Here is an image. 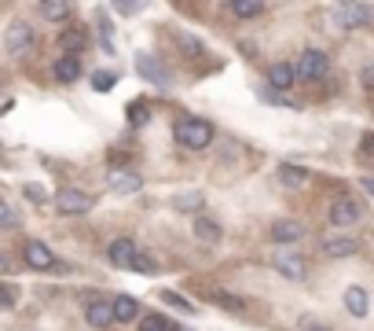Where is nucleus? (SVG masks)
<instances>
[{
	"mask_svg": "<svg viewBox=\"0 0 374 331\" xmlns=\"http://www.w3.org/2000/svg\"><path fill=\"white\" fill-rule=\"evenodd\" d=\"M162 302H165V305H176L180 313H191V302H187V298H180L176 291H162Z\"/></svg>",
	"mask_w": 374,
	"mask_h": 331,
	"instance_id": "28",
	"label": "nucleus"
},
{
	"mask_svg": "<svg viewBox=\"0 0 374 331\" xmlns=\"http://www.w3.org/2000/svg\"><path fill=\"white\" fill-rule=\"evenodd\" d=\"M294 78H298V70H294V63H275L272 70H268V88H290Z\"/></svg>",
	"mask_w": 374,
	"mask_h": 331,
	"instance_id": "13",
	"label": "nucleus"
},
{
	"mask_svg": "<svg viewBox=\"0 0 374 331\" xmlns=\"http://www.w3.org/2000/svg\"><path fill=\"white\" fill-rule=\"evenodd\" d=\"M41 19L48 22H67L70 19V0H41Z\"/></svg>",
	"mask_w": 374,
	"mask_h": 331,
	"instance_id": "15",
	"label": "nucleus"
},
{
	"mask_svg": "<svg viewBox=\"0 0 374 331\" xmlns=\"http://www.w3.org/2000/svg\"><path fill=\"white\" fill-rule=\"evenodd\" d=\"M334 15L345 30H364L371 26V8L364 0H338V8H334Z\"/></svg>",
	"mask_w": 374,
	"mask_h": 331,
	"instance_id": "4",
	"label": "nucleus"
},
{
	"mask_svg": "<svg viewBox=\"0 0 374 331\" xmlns=\"http://www.w3.org/2000/svg\"><path fill=\"white\" fill-rule=\"evenodd\" d=\"M184 45H187V52H191V56H202V45L195 41V37H184Z\"/></svg>",
	"mask_w": 374,
	"mask_h": 331,
	"instance_id": "35",
	"label": "nucleus"
},
{
	"mask_svg": "<svg viewBox=\"0 0 374 331\" xmlns=\"http://www.w3.org/2000/svg\"><path fill=\"white\" fill-rule=\"evenodd\" d=\"M305 181H308V170H305V166H279V184L301 188Z\"/></svg>",
	"mask_w": 374,
	"mask_h": 331,
	"instance_id": "21",
	"label": "nucleus"
},
{
	"mask_svg": "<svg viewBox=\"0 0 374 331\" xmlns=\"http://www.w3.org/2000/svg\"><path fill=\"white\" fill-rule=\"evenodd\" d=\"M169 331H191V328H184V324H173Z\"/></svg>",
	"mask_w": 374,
	"mask_h": 331,
	"instance_id": "40",
	"label": "nucleus"
},
{
	"mask_svg": "<svg viewBox=\"0 0 374 331\" xmlns=\"http://www.w3.org/2000/svg\"><path fill=\"white\" fill-rule=\"evenodd\" d=\"M301 328H305V331H330V328H323V324H316L312 316H305V324H301Z\"/></svg>",
	"mask_w": 374,
	"mask_h": 331,
	"instance_id": "36",
	"label": "nucleus"
},
{
	"mask_svg": "<svg viewBox=\"0 0 374 331\" xmlns=\"http://www.w3.org/2000/svg\"><path fill=\"white\" fill-rule=\"evenodd\" d=\"M136 70L144 74V78L151 85H158V88H169V67L158 59V56H151V52H139L136 56Z\"/></svg>",
	"mask_w": 374,
	"mask_h": 331,
	"instance_id": "7",
	"label": "nucleus"
},
{
	"mask_svg": "<svg viewBox=\"0 0 374 331\" xmlns=\"http://www.w3.org/2000/svg\"><path fill=\"white\" fill-rule=\"evenodd\" d=\"M11 305H15V287L4 284V309H11Z\"/></svg>",
	"mask_w": 374,
	"mask_h": 331,
	"instance_id": "34",
	"label": "nucleus"
},
{
	"mask_svg": "<svg viewBox=\"0 0 374 331\" xmlns=\"http://www.w3.org/2000/svg\"><path fill=\"white\" fill-rule=\"evenodd\" d=\"M92 207H96V195L81 192V188H59V195H56V210H59V213H67V218L88 213Z\"/></svg>",
	"mask_w": 374,
	"mask_h": 331,
	"instance_id": "3",
	"label": "nucleus"
},
{
	"mask_svg": "<svg viewBox=\"0 0 374 331\" xmlns=\"http://www.w3.org/2000/svg\"><path fill=\"white\" fill-rule=\"evenodd\" d=\"M114 313H118L121 324H133L136 316H139V302L128 298V295H118V298H114Z\"/></svg>",
	"mask_w": 374,
	"mask_h": 331,
	"instance_id": "19",
	"label": "nucleus"
},
{
	"mask_svg": "<svg viewBox=\"0 0 374 331\" xmlns=\"http://www.w3.org/2000/svg\"><path fill=\"white\" fill-rule=\"evenodd\" d=\"M85 321H88V328H110L114 321H118V313H114V302L92 295V298L85 302Z\"/></svg>",
	"mask_w": 374,
	"mask_h": 331,
	"instance_id": "6",
	"label": "nucleus"
},
{
	"mask_svg": "<svg viewBox=\"0 0 374 331\" xmlns=\"http://www.w3.org/2000/svg\"><path fill=\"white\" fill-rule=\"evenodd\" d=\"M213 302H216V305H224V309H231V313H235V309H242V298L228 295V291H213Z\"/></svg>",
	"mask_w": 374,
	"mask_h": 331,
	"instance_id": "26",
	"label": "nucleus"
},
{
	"mask_svg": "<svg viewBox=\"0 0 374 331\" xmlns=\"http://www.w3.org/2000/svg\"><path fill=\"white\" fill-rule=\"evenodd\" d=\"M56 78H59L62 85H74L77 78H81V63H77V56H62V59L56 63Z\"/></svg>",
	"mask_w": 374,
	"mask_h": 331,
	"instance_id": "16",
	"label": "nucleus"
},
{
	"mask_svg": "<svg viewBox=\"0 0 374 331\" xmlns=\"http://www.w3.org/2000/svg\"><path fill=\"white\" fill-rule=\"evenodd\" d=\"M323 254H330V258H349V254H356V239H323Z\"/></svg>",
	"mask_w": 374,
	"mask_h": 331,
	"instance_id": "22",
	"label": "nucleus"
},
{
	"mask_svg": "<svg viewBox=\"0 0 374 331\" xmlns=\"http://www.w3.org/2000/svg\"><path fill=\"white\" fill-rule=\"evenodd\" d=\"M231 11H235V19H253L264 11V0H231Z\"/></svg>",
	"mask_w": 374,
	"mask_h": 331,
	"instance_id": "23",
	"label": "nucleus"
},
{
	"mask_svg": "<svg viewBox=\"0 0 374 331\" xmlns=\"http://www.w3.org/2000/svg\"><path fill=\"white\" fill-rule=\"evenodd\" d=\"M195 239H202V243H221V225H216L213 218H195Z\"/></svg>",
	"mask_w": 374,
	"mask_h": 331,
	"instance_id": "17",
	"label": "nucleus"
},
{
	"mask_svg": "<svg viewBox=\"0 0 374 331\" xmlns=\"http://www.w3.org/2000/svg\"><path fill=\"white\" fill-rule=\"evenodd\" d=\"M364 151H374V133H367V140H364Z\"/></svg>",
	"mask_w": 374,
	"mask_h": 331,
	"instance_id": "39",
	"label": "nucleus"
},
{
	"mask_svg": "<svg viewBox=\"0 0 374 331\" xmlns=\"http://www.w3.org/2000/svg\"><path fill=\"white\" fill-rule=\"evenodd\" d=\"M275 269L287 276V280H294V284H301V280L308 276V265H305V258L301 254H294V250H282V254H275Z\"/></svg>",
	"mask_w": 374,
	"mask_h": 331,
	"instance_id": "9",
	"label": "nucleus"
},
{
	"mask_svg": "<svg viewBox=\"0 0 374 331\" xmlns=\"http://www.w3.org/2000/svg\"><path fill=\"white\" fill-rule=\"evenodd\" d=\"M33 41H37V33L30 30V22H11V26L4 30V48H8V56L11 59H19V56H26L33 48Z\"/></svg>",
	"mask_w": 374,
	"mask_h": 331,
	"instance_id": "5",
	"label": "nucleus"
},
{
	"mask_svg": "<svg viewBox=\"0 0 374 331\" xmlns=\"http://www.w3.org/2000/svg\"><path fill=\"white\" fill-rule=\"evenodd\" d=\"M301 236H305V225H298V221H275L272 225V239H275V243H298Z\"/></svg>",
	"mask_w": 374,
	"mask_h": 331,
	"instance_id": "14",
	"label": "nucleus"
},
{
	"mask_svg": "<svg viewBox=\"0 0 374 331\" xmlns=\"http://www.w3.org/2000/svg\"><path fill=\"white\" fill-rule=\"evenodd\" d=\"M136 243L133 239H114V243L107 247V258L110 265H118V269H133V261H136Z\"/></svg>",
	"mask_w": 374,
	"mask_h": 331,
	"instance_id": "11",
	"label": "nucleus"
},
{
	"mask_svg": "<svg viewBox=\"0 0 374 331\" xmlns=\"http://www.w3.org/2000/svg\"><path fill=\"white\" fill-rule=\"evenodd\" d=\"M294 70H298L301 81H319L330 70V59H327V52H319V48H305V52L294 59Z\"/></svg>",
	"mask_w": 374,
	"mask_h": 331,
	"instance_id": "2",
	"label": "nucleus"
},
{
	"mask_svg": "<svg viewBox=\"0 0 374 331\" xmlns=\"http://www.w3.org/2000/svg\"><path fill=\"white\" fill-rule=\"evenodd\" d=\"M359 221V207L352 199H334V207H330V225H338V228H349Z\"/></svg>",
	"mask_w": 374,
	"mask_h": 331,
	"instance_id": "12",
	"label": "nucleus"
},
{
	"mask_svg": "<svg viewBox=\"0 0 374 331\" xmlns=\"http://www.w3.org/2000/svg\"><path fill=\"white\" fill-rule=\"evenodd\" d=\"M202 202H205V195H198V192H184V195H176V210H198L202 207Z\"/></svg>",
	"mask_w": 374,
	"mask_h": 331,
	"instance_id": "24",
	"label": "nucleus"
},
{
	"mask_svg": "<svg viewBox=\"0 0 374 331\" xmlns=\"http://www.w3.org/2000/svg\"><path fill=\"white\" fill-rule=\"evenodd\" d=\"M26 199H30V202H44V188L41 184H26Z\"/></svg>",
	"mask_w": 374,
	"mask_h": 331,
	"instance_id": "31",
	"label": "nucleus"
},
{
	"mask_svg": "<svg viewBox=\"0 0 374 331\" xmlns=\"http://www.w3.org/2000/svg\"><path fill=\"white\" fill-rule=\"evenodd\" d=\"M345 309L352 316H367V291L364 287H349L345 291Z\"/></svg>",
	"mask_w": 374,
	"mask_h": 331,
	"instance_id": "20",
	"label": "nucleus"
},
{
	"mask_svg": "<svg viewBox=\"0 0 374 331\" xmlns=\"http://www.w3.org/2000/svg\"><path fill=\"white\" fill-rule=\"evenodd\" d=\"M59 48H67V56H77L81 48H88V33L85 30H62L59 33Z\"/></svg>",
	"mask_w": 374,
	"mask_h": 331,
	"instance_id": "18",
	"label": "nucleus"
},
{
	"mask_svg": "<svg viewBox=\"0 0 374 331\" xmlns=\"http://www.w3.org/2000/svg\"><path fill=\"white\" fill-rule=\"evenodd\" d=\"M359 188H364V192L374 199V177H364V181H359Z\"/></svg>",
	"mask_w": 374,
	"mask_h": 331,
	"instance_id": "37",
	"label": "nucleus"
},
{
	"mask_svg": "<svg viewBox=\"0 0 374 331\" xmlns=\"http://www.w3.org/2000/svg\"><path fill=\"white\" fill-rule=\"evenodd\" d=\"M0 225H4V228H15L19 225V213H15L11 202H0Z\"/></svg>",
	"mask_w": 374,
	"mask_h": 331,
	"instance_id": "29",
	"label": "nucleus"
},
{
	"mask_svg": "<svg viewBox=\"0 0 374 331\" xmlns=\"http://www.w3.org/2000/svg\"><path fill=\"white\" fill-rule=\"evenodd\" d=\"M92 88H96V92H110V88H114V74L110 70H96L92 74Z\"/></svg>",
	"mask_w": 374,
	"mask_h": 331,
	"instance_id": "25",
	"label": "nucleus"
},
{
	"mask_svg": "<svg viewBox=\"0 0 374 331\" xmlns=\"http://www.w3.org/2000/svg\"><path fill=\"white\" fill-rule=\"evenodd\" d=\"M136 4H139V0H114V8L125 11V15H128V11H136Z\"/></svg>",
	"mask_w": 374,
	"mask_h": 331,
	"instance_id": "33",
	"label": "nucleus"
},
{
	"mask_svg": "<svg viewBox=\"0 0 374 331\" xmlns=\"http://www.w3.org/2000/svg\"><path fill=\"white\" fill-rule=\"evenodd\" d=\"M359 85H364L367 92H374V67H364V74H359Z\"/></svg>",
	"mask_w": 374,
	"mask_h": 331,
	"instance_id": "32",
	"label": "nucleus"
},
{
	"mask_svg": "<svg viewBox=\"0 0 374 331\" xmlns=\"http://www.w3.org/2000/svg\"><path fill=\"white\" fill-rule=\"evenodd\" d=\"M173 133H176V144H184L191 151H205L213 140V125L205 118H180Z\"/></svg>",
	"mask_w": 374,
	"mask_h": 331,
	"instance_id": "1",
	"label": "nucleus"
},
{
	"mask_svg": "<svg viewBox=\"0 0 374 331\" xmlns=\"http://www.w3.org/2000/svg\"><path fill=\"white\" fill-rule=\"evenodd\" d=\"M128 118H133V122H144V111H139V104H133V111H128Z\"/></svg>",
	"mask_w": 374,
	"mask_h": 331,
	"instance_id": "38",
	"label": "nucleus"
},
{
	"mask_svg": "<svg viewBox=\"0 0 374 331\" xmlns=\"http://www.w3.org/2000/svg\"><path fill=\"white\" fill-rule=\"evenodd\" d=\"M107 188L118 192V195H136L139 188H144V181H139L133 170H118V166H114V170L107 173Z\"/></svg>",
	"mask_w": 374,
	"mask_h": 331,
	"instance_id": "8",
	"label": "nucleus"
},
{
	"mask_svg": "<svg viewBox=\"0 0 374 331\" xmlns=\"http://www.w3.org/2000/svg\"><path fill=\"white\" fill-rule=\"evenodd\" d=\"M22 258H26V265L30 269H41V273H48V269H56V254H51L41 239H30L26 243V250H22Z\"/></svg>",
	"mask_w": 374,
	"mask_h": 331,
	"instance_id": "10",
	"label": "nucleus"
},
{
	"mask_svg": "<svg viewBox=\"0 0 374 331\" xmlns=\"http://www.w3.org/2000/svg\"><path fill=\"white\" fill-rule=\"evenodd\" d=\"M133 269H136V273H154V258H147V254H136Z\"/></svg>",
	"mask_w": 374,
	"mask_h": 331,
	"instance_id": "30",
	"label": "nucleus"
},
{
	"mask_svg": "<svg viewBox=\"0 0 374 331\" xmlns=\"http://www.w3.org/2000/svg\"><path fill=\"white\" fill-rule=\"evenodd\" d=\"M139 331H169V324H165L158 313H147L144 321H139Z\"/></svg>",
	"mask_w": 374,
	"mask_h": 331,
	"instance_id": "27",
	"label": "nucleus"
}]
</instances>
